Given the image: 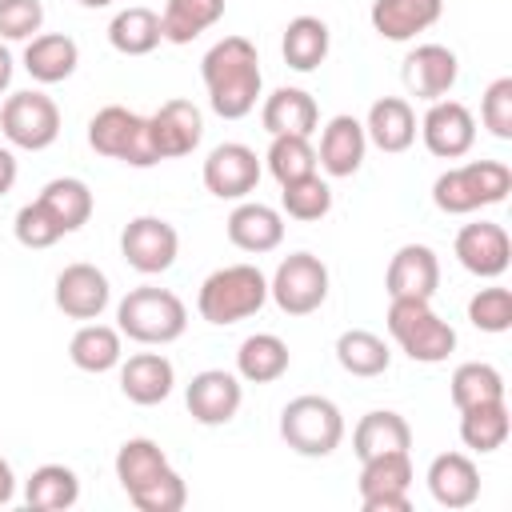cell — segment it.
<instances>
[{"label": "cell", "mask_w": 512, "mask_h": 512, "mask_svg": "<svg viewBox=\"0 0 512 512\" xmlns=\"http://www.w3.org/2000/svg\"><path fill=\"white\" fill-rule=\"evenodd\" d=\"M200 76H204L212 112L224 116V120H244L260 100L264 76H260L256 44L248 36L216 40L200 60Z\"/></svg>", "instance_id": "1"}, {"label": "cell", "mask_w": 512, "mask_h": 512, "mask_svg": "<svg viewBox=\"0 0 512 512\" xmlns=\"http://www.w3.org/2000/svg\"><path fill=\"white\" fill-rule=\"evenodd\" d=\"M116 480L140 512H180L188 504V488L180 472L168 464L164 448L148 436H132L116 452Z\"/></svg>", "instance_id": "2"}, {"label": "cell", "mask_w": 512, "mask_h": 512, "mask_svg": "<svg viewBox=\"0 0 512 512\" xmlns=\"http://www.w3.org/2000/svg\"><path fill=\"white\" fill-rule=\"evenodd\" d=\"M116 328L136 344H172L188 328V308L176 292L144 284L116 304Z\"/></svg>", "instance_id": "3"}, {"label": "cell", "mask_w": 512, "mask_h": 512, "mask_svg": "<svg viewBox=\"0 0 512 512\" xmlns=\"http://www.w3.org/2000/svg\"><path fill=\"white\" fill-rule=\"evenodd\" d=\"M512 192V168L500 160H472L460 168H448L432 184V204L448 216H468L476 208L500 204Z\"/></svg>", "instance_id": "4"}, {"label": "cell", "mask_w": 512, "mask_h": 512, "mask_svg": "<svg viewBox=\"0 0 512 512\" xmlns=\"http://www.w3.org/2000/svg\"><path fill=\"white\" fill-rule=\"evenodd\" d=\"M268 300V280L256 264H228V268H216L204 284H200V296H196V308L208 324H236V320H248L264 308Z\"/></svg>", "instance_id": "5"}, {"label": "cell", "mask_w": 512, "mask_h": 512, "mask_svg": "<svg viewBox=\"0 0 512 512\" xmlns=\"http://www.w3.org/2000/svg\"><path fill=\"white\" fill-rule=\"evenodd\" d=\"M388 332L416 364H440L456 348V328L432 312L420 296H392L388 304Z\"/></svg>", "instance_id": "6"}, {"label": "cell", "mask_w": 512, "mask_h": 512, "mask_svg": "<svg viewBox=\"0 0 512 512\" xmlns=\"http://www.w3.org/2000/svg\"><path fill=\"white\" fill-rule=\"evenodd\" d=\"M280 436L300 456H332L344 440V416L328 396H296L280 412Z\"/></svg>", "instance_id": "7"}, {"label": "cell", "mask_w": 512, "mask_h": 512, "mask_svg": "<svg viewBox=\"0 0 512 512\" xmlns=\"http://www.w3.org/2000/svg\"><path fill=\"white\" fill-rule=\"evenodd\" d=\"M88 144H92V152H100L108 160H120V164H132V168L160 164V156L152 148L148 116H136L120 104H108L88 120Z\"/></svg>", "instance_id": "8"}, {"label": "cell", "mask_w": 512, "mask_h": 512, "mask_svg": "<svg viewBox=\"0 0 512 512\" xmlns=\"http://www.w3.org/2000/svg\"><path fill=\"white\" fill-rule=\"evenodd\" d=\"M268 296L284 316H308L328 300V268L312 252H292L276 264L268 280Z\"/></svg>", "instance_id": "9"}, {"label": "cell", "mask_w": 512, "mask_h": 512, "mask_svg": "<svg viewBox=\"0 0 512 512\" xmlns=\"http://www.w3.org/2000/svg\"><path fill=\"white\" fill-rule=\"evenodd\" d=\"M0 132L8 144L40 152L60 136V108L52 96L28 88V92H12L0 108Z\"/></svg>", "instance_id": "10"}, {"label": "cell", "mask_w": 512, "mask_h": 512, "mask_svg": "<svg viewBox=\"0 0 512 512\" xmlns=\"http://www.w3.org/2000/svg\"><path fill=\"white\" fill-rule=\"evenodd\" d=\"M360 504L364 512H408V488H412V460L408 452H380L360 460Z\"/></svg>", "instance_id": "11"}, {"label": "cell", "mask_w": 512, "mask_h": 512, "mask_svg": "<svg viewBox=\"0 0 512 512\" xmlns=\"http://www.w3.org/2000/svg\"><path fill=\"white\" fill-rule=\"evenodd\" d=\"M176 252H180V236L160 216H136L120 232V256L128 260V268H136L144 276L168 272L176 264Z\"/></svg>", "instance_id": "12"}, {"label": "cell", "mask_w": 512, "mask_h": 512, "mask_svg": "<svg viewBox=\"0 0 512 512\" xmlns=\"http://www.w3.org/2000/svg\"><path fill=\"white\" fill-rule=\"evenodd\" d=\"M260 184V156L240 144V140H228V144H216L204 160V188L220 200H244L248 192H256Z\"/></svg>", "instance_id": "13"}, {"label": "cell", "mask_w": 512, "mask_h": 512, "mask_svg": "<svg viewBox=\"0 0 512 512\" xmlns=\"http://www.w3.org/2000/svg\"><path fill=\"white\" fill-rule=\"evenodd\" d=\"M420 136L424 148L440 160H460L472 144H476V120L460 100H432V108L420 120Z\"/></svg>", "instance_id": "14"}, {"label": "cell", "mask_w": 512, "mask_h": 512, "mask_svg": "<svg viewBox=\"0 0 512 512\" xmlns=\"http://www.w3.org/2000/svg\"><path fill=\"white\" fill-rule=\"evenodd\" d=\"M240 400H244V388H240V376L224 372V368H204L192 376L188 392H184V404L192 412L196 424L204 428H216V424H228L236 412H240Z\"/></svg>", "instance_id": "15"}, {"label": "cell", "mask_w": 512, "mask_h": 512, "mask_svg": "<svg viewBox=\"0 0 512 512\" xmlns=\"http://www.w3.org/2000/svg\"><path fill=\"white\" fill-rule=\"evenodd\" d=\"M404 88L416 96V100H444L460 76V60L452 48L444 44H416L408 56H404Z\"/></svg>", "instance_id": "16"}, {"label": "cell", "mask_w": 512, "mask_h": 512, "mask_svg": "<svg viewBox=\"0 0 512 512\" xmlns=\"http://www.w3.org/2000/svg\"><path fill=\"white\" fill-rule=\"evenodd\" d=\"M456 260L480 276V280H496L508 264H512V240L500 224L492 220H476V224H464L456 232Z\"/></svg>", "instance_id": "17"}, {"label": "cell", "mask_w": 512, "mask_h": 512, "mask_svg": "<svg viewBox=\"0 0 512 512\" xmlns=\"http://www.w3.org/2000/svg\"><path fill=\"white\" fill-rule=\"evenodd\" d=\"M148 128H152V148L160 160H176V156H188L200 136H204V116L192 100H164L152 116H148Z\"/></svg>", "instance_id": "18"}, {"label": "cell", "mask_w": 512, "mask_h": 512, "mask_svg": "<svg viewBox=\"0 0 512 512\" xmlns=\"http://www.w3.org/2000/svg\"><path fill=\"white\" fill-rule=\"evenodd\" d=\"M112 300V284L96 264H68L56 276V308L72 320H96Z\"/></svg>", "instance_id": "19"}, {"label": "cell", "mask_w": 512, "mask_h": 512, "mask_svg": "<svg viewBox=\"0 0 512 512\" xmlns=\"http://www.w3.org/2000/svg\"><path fill=\"white\" fill-rule=\"evenodd\" d=\"M384 288L388 296H420L432 300L440 288V260L428 244H404L396 248V256L388 260L384 272Z\"/></svg>", "instance_id": "20"}, {"label": "cell", "mask_w": 512, "mask_h": 512, "mask_svg": "<svg viewBox=\"0 0 512 512\" xmlns=\"http://www.w3.org/2000/svg\"><path fill=\"white\" fill-rule=\"evenodd\" d=\"M172 384H176V368L160 352H136L120 364V392L140 408H152V404L168 400Z\"/></svg>", "instance_id": "21"}, {"label": "cell", "mask_w": 512, "mask_h": 512, "mask_svg": "<svg viewBox=\"0 0 512 512\" xmlns=\"http://www.w3.org/2000/svg\"><path fill=\"white\" fill-rule=\"evenodd\" d=\"M428 492L440 508H468L480 496V468L464 452H440L428 464Z\"/></svg>", "instance_id": "22"}, {"label": "cell", "mask_w": 512, "mask_h": 512, "mask_svg": "<svg viewBox=\"0 0 512 512\" xmlns=\"http://www.w3.org/2000/svg\"><path fill=\"white\" fill-rule=\"evenodd\" d=\"M364 152H368L364 124L344 112V116H332V120L324 124L316 164H320L328 176H352V172L364 164Z\"/></svg>", "instance_id": "23"}, {"label": "cell", "mask_w": 512, "mask_h": 512, "mask_svg": "<svg viewBox=\"0 0 512 512\" xmlns=\"http://www.w3.org/2000/svg\"><path fill=\"white\" fill-rule=\"evenodd\" d=\"M444 12V0H372V28L392 40V44H404L412 36H420L424 28H432Z\"/></svg>", "instance_id": "24"}, {"label": "cell", "mask_w": 512, "mask_h": 512, "mask_svg": "<svg viewBox=\"0 0 512 512\" xmlns=\"http://www.w3.org/2000/svg\"><path fill=\"white\" fill-rule=\"evenodd\" d=\"M228 240L240 248V252H272L280 240H284V220L276 208L260 204V200H244L232 208L228 216Z\"/></svg>", "instance_id": "25"}, {"label": "cell", "mask_w": 512, "mask_h": 512, "mask_svg": "<svg viewBox=\"0 0 512 512\" xmlns=\"http://www.w3.org/2000/svg\"><path fill=\"white\" fill-rule=\"evenodd\" d=\"M364 136L380 148V152H404L416 140V112L404 96H380L368 108L364 120Z\"/></svg>", "instance_id": "26"}, {"label": "cell", "mask_w": 512, "mask_h": 512, "mask_svg": "<svg viewBox=\"0 0 512 512\" xmlns=\"http://www.w3.org/2000/svg\"><path fill=\"white\" fill-rule=\"evenodd\" d=\"M76 64H80V48L64 32L32 36L28 48H24V72L36 84H60V80H68L76 72Z\"/></svg>", "instance_id": "27"}, {"label": "cell", "mask_w": 512, "mask_h": 512, "mask_svg": "<svg viewBox=\"0 0 512 512\" xmlns=\"http://www.w3.org/2000/svg\"><path fill=\"white\" fill-rule=\"evenodd\" d=\"M260 120H264V128H268L272 136H284V132H292V136H312L316 124H320V108H316V100H312L304 88H276V92L264 100Z\"/></svg>", "instance_id": "28"}, {"label": "cell", "mask_w": 512, "mask_h": 512, "mask_svg": "<svg viewBox=\"0 0 512 512\" xmlns=\"http://www.w3.org/2000/svg\"><path fill=\"white\" fill-rule=\"evenodd\" d=\"M352 448L360 460L380 456V452H408L412 448V428L400 412L392 408H376L368 416H360L356 432H352Z\"/></svg>", "instance_id": "29"}, {"label": "cell", "mask_w": 512, "mask_h": 512, "mask_svg": "<svg viewBox=\"0 0 512 512\" xmlns=\"http://www.w3.org/2000/svg\"><path fill=\"white\" fill-rule=\"evenodd\" d=\"M288 344L272 332H256V336H244L240 352H236V376L248 380V384H272L288 372Z\"/></svg>", "instance_id": "30"}, {"label": "cell", "mask_w": 512, "mask_h": 512, "mask_svg": "<svg viewBox=\"0 0 512 512\" xmlns=\"http://www.w3.org/2000/svg\"><path fill=\"white\" fill-rule=\"evenodd\" d=\"M80 500V480L68 464H40L24 484V504L32 512H64Z\"/></svg>", "instance_id": "31"}, {"label": "cell", "mask_w": 512, "mask_h": 512, "mask_svg": "<svg viewBox=\"0 0 512 512\" xmlns=\"http://www.w3.org/2000/svg\"><path fill=\"white\" fill-rule=\"evenodd\" d=\"M328 44H332V36H328V24H324L320 16H296V20H288V28H284L280 52H284V64H288V68L312 72V68L324 64Z\"/></svg>", "instance_id": "32"}, {"label": "cell", "mask_w": 512, "mask_h": 512, "mask_svg": "<svg viewBox=\"0 0 512 512\" xmlns=\"http://www.w3.org/2000/svg\"><path fill=\"white\" fill-rule=\"evenodd\" d=\"M164 40V28H160V16L152 8H124L112 16L108 24V44L120 52V56H148L156 44Z\"/></svg>", "instance_id": "33"}, {"label": "cell", "mask_w": 512, "mask_h": 512, "mask_svg": "<svg viewBox=\"0 0 512 512\" xmlns=\"http://www.w3.org/2000/svg\"><path fill=\"white\" fill-rule=\"evenodd\" d=\"M36 200L56 216V224L64 228V236L76 232V228H84L88 216H92V188H88L84 180H76V176H56V180H48Z\"/></svg>", "instance_id": "34"}, {"label": "cell", "mask_w": 512, "mask_h": 512, "mask_svg": "<svg viewBox=\"0 0 512 512\" xmlns=\"http://www.w3.org/2000/svg\"><path fill=\"white\" fill-rule=\"evenodd\" d=\"M120 356H124L120 328H108V324H84L68 340V360L80 372H108V368L120 364Z\"/></svg>", "instance_id": "35"}, {"label": "cell", "mask_w": 512, "mask_h": 512, "mask_svg": "<svg viewBox=\"0 0 512 512\" xmlns=\"http://www.w3.org/2000/svg\"><path fill=\"white\" fill-rule=\"evenodd\" d=\"M508 432H512V416H508V404L504 400H488V404H476V408H464L460 412V440L472 452H496V448H504Z\"/></svg>", "instance_id": "36"}, {"label": "cell", "mask_w": 512, "mask_h": 512, "mask_svg": "<svg viewBox=\"0 0 512 512\" xmlns=\"http://www.w3.org/2000/svg\"><path fill=\"white\" fill-rule=\"evenodd\" d=\"M224 16V0H168L160 12V28L168 44H192Z\"/></svg>", "instance_id": "37"}, {"label": "cell", "mask_w": 512, "mask_h": 512, "mask_svg": "<svg viewBox=\"0 0 512 512\" xmlns=\"http://www.w3.org/2000/svg\"><path fill=\"white\" fill-rule=\"evenodd\" d=\"M336 360H340V368L352 372V376H380V372H388L392 352H388V344H384L376 332H368V328H348V332H340V340H336Z\"/></svg>", "instance_id": "38"}, {"label": "cell", "mask_w": 512, "mask_h": 512, "mask_svg": "<svg viewBox=\"0 0 512 512\" xmlns=\"http://www.w3.org/2000/svg\"><path fill=\"white\" fill-rule=\"evenodd\" d=\"M452 388V404L464 412V408H476V404H488V400H504V376L492 368V364H484V360H468V364H460L456 372H452V380H448Z\"/></svg>", "instance_id": "39"}, {"label": "cell", "mask_w": 512, "mask_h": 512, "mask_svg": "<svg viewBox=\"0 0 512 512\" xmlns=\"http://www.w3.org/2000/svg\"><path fill=\"white\" fill-rule=\"evenodd\" d=\"M264 160H268V172L276 176V184H292V180L316 172V148L308 144V136H292V132L272 136Z\"/></svg>", "instance_id": "40"}, {"label": "cell", "mask_w": 512, "mask_h": 512, "mask_svg": "<svg viewBox=\"0 0 512 512\" xmlns=\"http://www.w3.org/2000/svg\"><path fill=\"white\" fill-rule=\"evenodd\" d=\"M280 208L292 216V220H320L328 216L332 208V188L312 172V176H300L292 184H280Z\"/></svg>", "instance_id": "41"}, {"label": "cell", "mask_w": 512, "mask_h": 512, "mask_svg": "<svg viewBox=\"0 0 512 512\" xmlns=\"http://www.w3.org/2000/svg\"><path fill=\"white\" fill-rule=\"evenodd\" d=\"M468 320L480 328V332H508L512 328V292L492 284V288H480L472 300H468Z\"/></svg>", "instance_id": "42"}, {"label": "cell", "mask_w": 512, "mask_h": 512, "mask_svg": "<svg viewBox=\"0 0 512 512\" xmlns=\"http://www.w3.org/2000/svg\"><path fill=\"white\" fill-rule=\"evenodd\" d=\"M12 232H16V240H20L24 248H52V244L64 236V228L56 224V216H52L40 200H32V204H24V208L16 212Z\"/></svg>", "instance_id": "43"}, {"label": "cell", "mask_w": 512, "mask_h": 512, "mask_svg": "<svg viewBox=\"0 0 512 512\" xmlns=\"http://www.w3.org/2000/svg\"><path fill=\"white\" fill-rule=\"evenodd\" d=\"M480 120L496 140H512V76H500L484 88Z\"/></svg>", "instance_id": "44"}, {"label": "cell", "mask_w": 512, "mask_h": 512, "mask_svg": "<svg viewBox=\"0 0 512 512\" xmlns=\"http://www.w3.org/2000/svg\"><path fill=\"white\" fill-rule=\"evenodd\" d=\"M44 24L40 0H0V40H32Z\"/></svg>", "instance_id": "45"}, {"label": "cell", "mask_w": 512, "mask_h": 512, "mask_svg": "<svg viewBox=\"0 0 512 512\" xmlns=\"http://www.w3.org/2000/svg\"><path fill=\"white\" fill-rule=\"evenodd\" d=\"M12 184H16V156L12 148H0V196L12 192Z\"/></svg>", "instance_id": "46"}, {"label": "cell", "mask_w": 512, "mask_h": 512, "mask_svg": "<svg viewBox=\"0 0 512 512\" xmlns=\"http://www.w3.org/2000/svg\"><path fill=\"white\" fill-rule=\"evenodd\" d=\"M12 496H16V476H12V464L0 456V508H4Z\"/></svg>", "instance_id": "47"}, {"label": "cell", "mask_w": 512, "mask_h": 512, "mask_svg": "<svg viewBox=\"0 0 512 512\" xmlns=\"http://www.w3.org/2000/svg\"><path fill=\"white\" fill-rule=\"evenodd\" d=\"M12 72H16V64H12V52L0 44V92L12 84Z\"/></svg>", "instance_id": "48"}, {"label": "cell", "mask_w": 512, "mask_h": 512, "mask_svg": "<svg viewBox=\"0 0 512 512\" xmlns=\"http://www.w3.org/2000/svg\"><path fill=\"white\" fill-rule=\"evenodd\" d=\"M84 8H104V4H112V0H80Z\"/></svg>", "instance_id": "49"}]
</instances>
